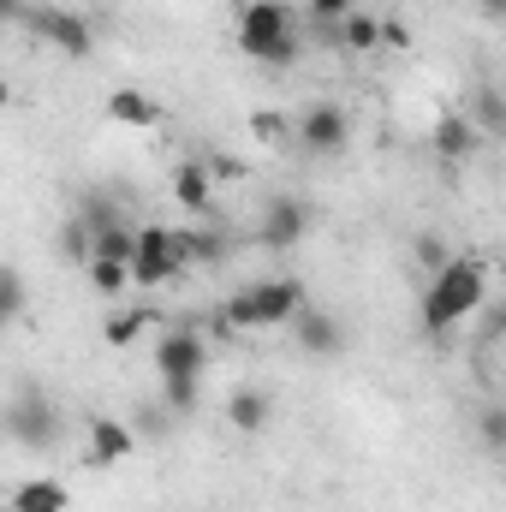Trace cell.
<instances>
[{
  "label": "cell",
  "mask_w": 506,
  "mask_h": 512,
  "mask_svg": "<svg viewBox=\"0 0 506 512\" xmlns=\"http://www.w3.org/2000/svg\"><path fill=\"white\" fill-rule=\"evenodd\" d=\"M173 423H179V411H173L167 399H149V405H137V423H131V429H137L143 441H161V435H173Z\"/></svg>",
  "instance_id": "obj_19"
},
{
  "label": "cell",
  "mask_w": 506,
  "mask_h": 512,
  "mask_svg": "<svg viewBox=\"0 0 506 512\" xmlns=\"http://www.w3.org/2000/svg\"><path fill=\"white\" fill-rule=\"evenodd\" d=\"M60 256L90 268V256H96V233H90L84 221H66V227H60Z\"/></svg>",
  "instance_id": "obj_23"
},
{
  "label": "cell",
  "mask_w": 506,
  "mask_h": 512,
  "mask_svg": "<svg viewBox=\"0 0 506 512\" xmlns=\"http://www.w3.org/2000/svg\"><path fill=\"white\" fill-rule=\"evenodd\" d=\"M471 120H477L483 131H506V96L483 84V90H477V102H471Z\"/></svg>",
  "instance_id": "obj_25"
},
{
  "label": "cell",
  "mask_w": 506,
  "mask_h": 512,
  "mask_svg": "<svg viewBox=\"0 0 506 512\" xmlns=\"http://www.w3.org/2000/svg\"><path fill=\"white\" fill-rule=\"evenodd\" d=\"M477 12H483L489 24H506V0H477Z\"/></svg>",
  "instance_id": "obj_32"
},
{
  "label": "cell",
  "mask_w": 506,
  "mask_h": 512,
  "mask_svg": "<svg viewBox=\"0 0 506 512\" xmlns=\"http://www.w3.org/2000/svg\"><path fill=\"white\" fill-rule=\"evenodd\" d=\"M96 256H102V262H131V256H137V227H126V221L102 227V233H96ZM96 256H90V262H96Z\"/></svg>",
  "instance_id": "obj_18"
},
{
  "label": "cell",
  "mask_w": 506,
  "mask_h": 512,
  "mask_svg": "<svg viewBox=\"0 0 506 512\" xmlns=\"http://www.w3.org/2000/svg\"><path fill=\"white\" fill-rule=\"evenodd\" d=\"M477 441L495 447V453H506V405H483V411H477Z\"/></svg>",
  "instance_id": "obj_26"
},
{
  "label": "cell",
  "mask_w": 506,
  "mask_h": 512,
  "mask_svg": "<svg viewBox=\"0 0 506 512\" xmlns=\"http://www.w3.org/2000/svg\"><path fill=\"white\" fill-rule=\"evenodd\" d=\"M0 316H6V322H18V316H24V274H18V268H6V274H0Z\"/></svg>",
  "instance_id": "obj_27"
},
{
  "label": "cell",
  "mask_w": 506,
  "mask_h": 512,
  "mask_svg": "<svg viewBox=\"0 0 506 512\" xmlns=\"http://www.w3.org/2000/svg\"><path fill=\"white\" fill-rule=\"evenodd\" d=\"M179 239H185V256H191V262H221V256L233 251L227 233H203V227H191V233H179Z\"/></svg>",
  "instance_id": "obj_21"
},
{
  "label": "cell",
  "mask_w": 506,
  "mask_h": 512,
  "mask_svg": "<svg viewBox=\"0 0 506 512\" xmlns=\"http://www.w3.org/2000/svg\"><path fill=\"white\" fill-rule=\"evenodd\" d=\"M346 12H358V0H310V18L316 24H340Z\"/></svg>",
  "instance_id": "obj_30"
},
{
  "label": "cell",
  "mask_w": 506,
  "mask_h": 512,
  "mask_svg": "<svg viewBox=\"0 0 506 512\" xmlns=\"http://www.w3.org/2000/svg\"><path fill=\"white\" fill-rule=\"evenodd\" d=\"M215 173H209V161H185L179 173H173V197H179V209H191V215H215Z\"/></svg>",
  "instance_id": "obj_13"
},
{
  "label": "cell",
  "mask_w": 506,
  "mask_h": 512,
  "mask_svg": "<svg viewBox=\"0 0 506 512\" xmlns=\"http://www.w3.org/2000/svg\"><path fill=\"white\" fill-rule=\"evenodd\" d=\"M30 30H36L48 48H60L66 60H84V54L96 48L90 18H84V12H72V6H42V12H30Z\"/></svg>",
  "instance_id": "obj_6"
},
{
  "label": "cell",
  "mask_w": 506,
  "mask_h": 512,
  "mask_svg": "<svg viewBox=\"0 0 506 512\" xmlns=\"http://www.w3.org/2000/svg\"><path fill=\"white\" fill-rule=\"evenodd\" d=\"M483 292H489V268H483V256H453L441 274H429V286H423V334H447V328H459L471 310H483Z\"/></svg>",
  "instance_id": "obj_1"
},
{
  "label": "cell",
  "mask_w": 506,
  "mask_h": 512,
  "mask_svg": "<svg viewBox=\"0 0 506 512\" xmlns=\"http://www.w3.org/2000/svg\"><path fill=\"white\" fill-rule=\"evenodd\" d=\"M381 42H387V18H376V12H346V18H340V48L376 54Z\"/></svg>",
  "instance_id": "obj_17"
},
{
  "label": "cell",
  "mask_w": 506,
  "mask_h": 512,
  "mask_svg": "<svg viewBox=\"0 0 506 512\" xmlns=\"http://www.w3.org/2000/svg\"><path fill=\"white\" fill-rule=\"evenodd\" d=\"M501 459H506V453H501Z\"/></svg>",
  "instance_id": "obj_34"
},
{
  "label": "cell",
  "mask_w": 506,
  "mask_h": 512,
  "mask_svg": "<svg viewBox=\"0 0 506 512\" xmlns=\"http://www.w3.org/2000/svg\"><path fill=\"white\" fill-rule=\"evenodd\" d=\"M429 143H435L441 161H471V155L483 149V126H477L471 114H441L435 131H429Z\"/></svg>",
  "instance_id": "obj_12"
},
{
  "label": "cell",
  "mask_w": 506,
  "mask_h": 512,
  "mask_svg": "<svg viewBox=\"0 0 506 512\" xmlns=\"http://www.w3.org/2000/svg\"><path fill=\"white\" fill-rule=\"evenodd\" d=\"M251 304H256V328H292V316H298L310 298H304V280L280 274V280H256Z\"/></svg>",
  "instance_id": "obj_7"
},
{
  "label": "cell",
  "mask_w": 506,
  "mask_h": 512,
  "mask_svg": "<svg viewBox=\"0 0 506 512\" xmlns=\"http://www.w3.org/2000/svg\"><path fill=\"white\" fill-rule=\"evenodd\" d=\"M143 447V435L120 417H90V465H120Z\"/></svg>",
  "instance_id": "obj_11"
},
{
  "label": "cell",
  "mask_w": 506,
  "mask_h": 512,
  "mask_svg": "<svg viewBox=\"0 0 506 512\" xmlns=\"http://www.w3.org/2000/svg\"><path fill=\"white\" fill-rule=\"evenodd\" d=\"M304 233H310V209H304L298 197H274V203L262 209V233H256V239H262L268 251H292Z\"/></svg>",
  "instance_id": "obj_9"
},
{
  "label": "cell",
  "mask_w": 506,
  "mask_h": 512,
  "mask_svg": "<svg viewBox=\"0 0 506 512\" xmlns=\"http://www.w3.org/2000/svg\"><path fill=\"white\" fill-rule=\"evenodd\" d=\"M185 262L191 256H185V239L173 227H137V256H131V286L137 292H155V286L179 280Z\"/></svg>",
  "instance_id": "obj_3"
},
{
  "label": "cell",
  "mask_w": 506,
  "mask_h": 512,
  "mask_svg": "<svg viewBox=\"0 0 506 512\" xmlns=\"http://www.w3.org/2000/svg\"><path fill=\"white\" fill-rule=\"evenodd\" d=\"M417 262H423V274H441V268L453 262V251H447V239L423 233V239H417Z\"/></svg>",
  "instance_id": "obj_28"
},
{
  "label": "cell",
  "mask_w": 506,
  "mask_h": 512,
  "mask_svg": "<svg viewBox=\"0 0 506 512\" xmlns=\"http://www.w3.org/2000/svg\"><path fill=\"white\" fill-rule=\"evenodd\" d=\"M239 48L262 66H292L298 60V18L286 0H245L239 6Z\"/></svg>",
  "instance_id": "obj_2"
},
{
  "label": "cell",
  "mask_w": 506,
  "mask_h": 512,
  "mask_svg": "<svg viewBox=\"0 0 506 512\" xmlns=\"http://www.w3.org/2000/svg\"><path fill=\"white\" fill-rule=\"evenodd\" d=\"M292 340H298V352H310V358H340V352H346V328H340L328 310H316V304H304V310L292 316Z\"/></svg>",
  "instance_id": "obj_8"
},
{
  "label": "cell",
  "mask_w": 506,
  "mask_h": 512,
  "mask_svg": "<svg viewBox=\"0 0 506 512\" xmlns=\"http://www.w3.org/2000/svg\"><path fill=\"white\" fill-rule=\"evenodd\" d=\"M66 483L60 477H30V483H18V495H12V512H66Z\"/></svg>",
  "instance_id": "obj_16"
},
{
  "label": "cell",
  "mask_w": 506,
  "mask_h": 512,
  "mask_svg": "<svg viewBox=\"0 0 506 512\" xmlns=\"http://www.w3.org/2000/svg\"><path fill=\"white\" fill-rule=\"evenodd\" d=\"M251 131L262 143H286V114H274V108H256L251 114Z\"/></svg>",
  "instance_id": "obj_29"
},
{
  "label": "cell",
  "mask_w": 506,
  "mask_h": 512,
  "mask_svg": "<svg viewBox=\"0 0 506 512\" xmlns=\"http://www.w3.org/2000/svg\"><path fill=\"white\" fill-rule=\"evenodd\" d=\"M298 143H304L310 155H322V161L346 155V143H352V114H346L340 102H310V108L298 114Z\"/></svg>",
  "instance_id": "obj_5"
},
{
  "label": "cell",
  "mask_w": 506,
  "mask_h": 512,
  "mask_svg": "<svg viewBox=\"0 0 506 512\" xmlns=\"http://www.w3.org/2000/svg\"><path fill=\"white\" fill-rule=\"evenodd\" d=\"M268 417H274V405H268L262 387H233V399H227V423H233L239 435H262Z\"/></svg>",
  "instance_id": "obj_14"
},
{
  "label": "cell",
  "mask_w": 506,
  "mask_h": 512,
  "mask_svg": "<svg viewBox=\"0 0 506 512\" xmlns=\"http://www.w3.org/2000/svg\"><path fill=\"white\" fill-rule=\"evenodd\" d=\"M209 173L215 179H245V161L239 155H209Z\"/></svg>",
  "instance_id": "obj_31"
},
{
  "label": "cell",
  "mask_w": 506,
  "mask_h": 512,
  "mask_svg": "<svg viewBox=\"0 0 506 512\" xmlns=\"http://www.w3.org/2000/svg\"><path fill=\"white\" fill-rule=\"evenodd\" d=\"M203 364H209V352H203L197 328H173V334L155 340V370L161 376H203Z\"/></svg>",
  "instance_id": "obj_10"
},
{
  "label": "cell",
  "mask_w": 506,
  "mask_h": 512,
  "mask_svg": "<svg viewBox=\"0 0 506 512\" xmlns=\"http://www.w3.org/2000/svg\"><path fill=\"white\" fill-rule=\"evenodd\" d=\"M6 435H12L18 453H48L54 435H60V417H54V405L42 393H18L6 405Z\"/></svg>",
  "instance_id": "obj_4"
},
{
  "label": "cell",
  "mask_w": 506,
  "mask_h": 512,
  "mask_svg": "<svg viewBox=\"0 0 506 512\" xmlns=\"http://www.w3.org/2000/svg\"><path fill=\"white\" fill-rule=\"evenodd\" d=\"M197 393H203V376H161V399L185 417V411H197Z\"/></svg>",
  "instance_id": "obj_24"
},
{
  "label": "cell",
  "mask_w": 506,
  "mask_h": 512,
  "mask_svg": "<svg viewBox=\"0 0 506 512\" xmlns=\"http://www.w3.org/2000/svg\"><path fill=\"white\" fill-rule=\"evenodd\" d=\"M143 322H149V304H131V310H120V316H108V328H102V340H108L114 352H126L131 340L143 334Z\"/></svg>",
  "instance_id": "obj_20"
},
{
  "label": "cell",
  "mask_w": 506,
  "mask_h": 512,
  "mask_svg": "<svg viewBox=\"0 0 506 512\" xmlns=\"http://www.w3.org/2000/svg\"><path fill=\"white\" fill-rule=\"evenodd\" d=\"M0 12H6V18H24V0H0Z\"/></svg>",
  "instance_id": "obj_33"
},
{
  "label": "cell",
  "mask_w": 506,
  "mask_h": 512,
  "mask_svg": "<svg viewBox=\"0 0 506 512\" xmlns=\"http://www.w3.org/2000/svg\"><path fill=\"white\" fill-rule=\"evenodd\" d=\"M90 286H96L102 298H120L131 286V262H102V256H96V262H90Z\"/></svg>",
  "instance_id": "obj_22"
},
{
  "label": "cell",
  "mask_w": 506,
  "mask_h": 512,
  "mask_svg": "<svg viewBox=\"0 0 506 512\" xmlns=\"http://www.w3.org/2000/svg\"><path fill=\"white\" fill-rule=\"evenodd\" d=\"M108 120L114 126H161V102L155 96H143V90H114L108 96Z\"/></svg>",
  "instance_id": "obj_15"
}]
</instances>
